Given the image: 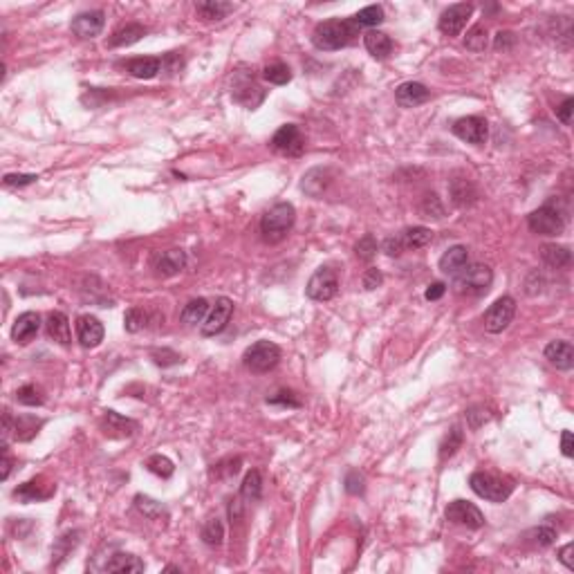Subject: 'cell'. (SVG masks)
Returning a JSON list of instances; mask_svg holds the SVG:
<instances>
[{"label": "cell", "instance_id": "cell-2", "mask_svg": "<svg viewBox=\"0 0 574 574\" xmlns=\"http://www.w3.org/2000/svg\"><path fill=\"white\" fill-rule=\"evenodd\" d=\"M296 220V211L290 202H279L274 205L270 211H265L261 220V234L265 243H281L283 238L292 232Z\"/></svg>", "mask_w": 574, "mask_h": 574}, {"label": "cell", "instance_id": "cell-58", "mask_svg": "<svg viewBox=\"0 0 574 574\" xmlns=\"http://www.w3.org/2000/svg\"><path fill=\"white\" fill-rule=\"evenodd\" d=\"M561 451L566 458H572L574 455V446H572V433L570 430H563L561 433Z\"/></svg>", "mask_w": 574, "mask_h": 574}, {"label": "cell", "instance_id": "cell-21", "mask_svg": "<svg viewBox=\"0 0 574 574\" xmlns=\"http://www.w3.org/2000/svg\"><path fill=\"white\" fill-rule=\"evenodd\" d=\"M45 330H47V337L54 339L56 343H61V346H70L72 343L70 321L63 312H50V317H47V323H45Z\"/></svg>", "mask_w": 574, "mask_h": 574}, {"label": "cell", "instance_id": "cell-19", "mask_svg": "<svg viewBox=\"0 0 574 574\" xmlns=\"http://www.w3.org/2000/svg\"><path fill=\"white\" fill-rule=\"evenodd\" d=\"M545 359L557 370H572L574 366V348L570 341H552L545 348Z\"/></svg>", "mask_w": 574, "mask_h": 574}, {"label": "cell", "instance_id": "cell-48", "mask_svg": "<svg viewBox=\"0 0 574 574\" xmlns=\"http://www.w3.org/2000/svg\"><path fill=\"white\" fill-rule=\"evenodd\" d=\"M532 537H534V541L541 545V548H548V545H552L554 539H557V530H552V528H548V525H543V528L532 532Z\"/></svg>", "mask_w": 574, "mask_h": 574}, {"label": "cell", "instance_id": "cell-36", "mask_svg": "<svg viewBox=\"0 0 574 574\" xmlns=\"http://www.w3.org/2000/svg\"><path fill=\"white\" fill-rule=\"evenodd\" d=\"M384 21V9L379 5H370V7H363L361 12H357L352 16V23H355L359 30L361 27H375Z\"/></svg>", "mask_w": 574, "mask_h": 574}, {"label": "cell", "instance_id": "cell-29", "mask_svg": "<svg viewBox=\"0 0 574 574\" xmlns=\"http://www.w3.org/2000/svg\"><path fill=\"white\" fill-rule=\"evenodd\" d=\"M451 200L453 202L458 205V207H469V205H473L476 202V198H478V193H476V189H473V184L469 180H464V177H455L453 182H451Z\"/></svg>", "mask_w": 574, "mask_h": 574}, {"label": "cell", "instance_id": "cell-52", "mask_svg": "<svg viewBox=\"0 0 574 574\" xmlns=\"http://www.w3.org/2000/svg\"><path fill=\"white\" fill-rule=\"evenodd\" d=\"M267 404H283V406H301V401L296 399L292 393H287V390H281V393H276L274 397L267 399Z\"/></svg>", "mask_w": 574, "mask_h": 574}, {"label": "cell", "instance_id": "cell-26", "mask_svg": "<svg viewBox=\"0 0 574 574\" xmlns=\"http://www.w3.org/2000/svg\"><path fill=\"white\" fill-rule=\"evenodd\" d=\"M209 310H211V305H209L207 299H193V301H189L184 305L180 319H182V323H186V325H202Z\"/></svg>", "mask_w": 574, "mask_h": 574}, {"label": "cell", "instance_id": "cell-14", "mask_svg": "<svg viewBox=\"0 0 574 574\" xmlns=\"http://www.w3.org/2000/svg\"><path fill=\"white\" fill-rule=\"evenodd\" d=\"M103 323L92 317V314H83L76 319V339L83 348H97L103 341Z\"/></svg>", "mask_w": 574, "mask_h": 574}, {"label": "cell", "instance_id": "cell-60", "mask_svg": "<svg viewBox=\"0 0 574 574\" xmlns=\"http://www.w3.org/2000/svg\"><path fill=\"white\" fill-rule=\"evenodd\" d=\"M5 449V458H3V480H7L9 478V473H12V458H9V453H7V446H3Z\"/></svg>", "mask_w": 574, "mask_h": 574}, {"label": "cell", "instance_id": "cell-1", "mask_svg": "<svg viewBox=\"0 0 574 574\" xmlns=\"http://www.w3.org/2000/svg\"><path fill=\"white\" fill-rule=\"evenodd\" d=\"M357 34L359 27L352 23V18H334V21H325L317 25V30L312 32V43L317 50L334 52L350 45Z\"/></svg>", "mask_w": 574, "mask_h": 574}, {"label": "cell", "instance_id": "cell-30", "mask_svg": "<svg viewBox=\"0 0 574 574\" xmlns=\"http://www.w3.org/2000/svg\"><path fill=\"white\" fill-rule=\"evenodd\" d=\"M541 258L550 267H554V270H563V267H568L572 263V252L561 245H545L541 250Z\"/></svg>", "mask_w": 574, "mask_h": 574}, {"label": "cell", "instance_id": "cell-40", "mask_svg": "<svg viewBox=\"0 0 574 574\" xmlns=\"http://www.w3.org/2000/svg\"><path fill=\"white\" fill-rule=\"evenodd\" d=\"M460 444H462V430H460V426H453L449 430V435L444 437L442 446H440V458H442V460L451 458L458 449H460Z\"/></svg>", "mask_w": 574, "mask_h": 574}, {"label": "cell", "instance_id": "cell-38", "mask_svg": "<svg viewBox=\"0 0 574 574\" xmlns=\"http://www.w3.org/2000/svg\"><path fill=\"white\" fill-rule=\"evenodd\" d=\"M223 539H225V525L220 519H209L202 528V541L207 545H211V548H218V545H223Z\"/></svg>", "mask_w": 574, "mask_h": 574}, {"label": "cell", "instance_id": "cell-50", "mask_svg": "<svg viewBox=\"0 0 574 574\" xmlns=\"http://www.w3.org/2000/svg\"><path fill=\"white\" fill-rule=\"evenodd\" d=\"M572 112H574V99L568 97V99H563V103L557 108V117L566 123V126H572Z\"/></svg>", "mask_w": 574, "mask_h": 574}, {"label": "cell", "instance_id": "cell-22", "mask_svg": "<svg viewBox=\"0 0 574 574\" xmlns=\"http://www.w3.org/2000/svg\"><path fill=\"white\" fill-rule=\"evenodd\" d=\"M469 265V250L464 245H455L451 250H446L440 258V270L449 276H455L460 274L464 267Z\"/></svg>", "mask_w": 574, "mask_h": 574}, {"label": "cell", "instance_id": "cell-57", "mask_svg": "<svg viewBox=\"0 0 574 574\" xmlns=\"http://www.w3.org/2000/svg\"><path fill=\"white\" fill-rule=\"evenodd\" d=\"M444 292H446V285L444 283H433V285L426 287L424 296H426V301H437V299H442Z\"/></svg>", "mask_w": 574, "mask_h": 574}, {"label": "cell", "instance_id": "cell-11", "mask_svg": "<svg viewBox=\"0 0 574 574\" xmlns=\"http://www.w3.org/2000/svg\"><path fill=\"white\" fill-rule=\"evenodd\" d=\"M471 14H473L471 3H458V5L446 7L442 16H440V32L446 36H458L464 30V25L469 18H471Z\"/></svg>", "mask_w": 574, "mask_h": 574}, {"label": "cell", "instance_id": "cell-33", "mask_svg": "<svg viewBox=\"0 0 574 574\" xmlns=\"http://www.w3.org/2000/svg\"><path fill=\"white\" fill-rule=\"evenodd\" d=\"M195 9L200 16L207 18V21H220V18H225L227 14L234 12V5L220 3V0H205V3H198Z\"/></svg>", "mask_w": 574, "mask_h": 574}, {"label": "cell", "instance_id": "cell-3", "mask_svg": "<svg viewBox=\"0 0 574 574\" xmlns=\"http://www.w3.org/2000/svg\"><path fill=\"white\" fill-rule=\"evenodd\" d=\"M494 281V272L489 265L476 263L467 265L460 274L453 276V290L462 296H480L487 294Z\"/></svg>", "mask_w": 574, "mask_h": 574}, {"label": "cell", "instance_id": "cell-5", "mask_svg": "<svg viewBox=\"0 0 574 574\" xmlns=\"http://www.w3.org/2000/svg\"><path fill=\"white\" fill-rule=\"evenodd\" d=\"M281 361V348L272 341H256L243 355V363L252 372H270L279 366Z\"/></svg>", "mask_w": 574, "mask_h": 574}, {"label": "cell", "instance_id": "cell-32", "mask_svg": "<svg viewBox=\"0 0 574 574\" xmlns=\"http://www.w3.org/2000/svg\"><path fill=\"white\" fill-rule=\"evenodd\" d=\"M430 241H433V232L426 227H410L401 234V243L406 250H422Z\"/></svg>", "mask_w": 574, "mask_h": 574}, {"label": "cell", "instance_id": "cell-10", "mask_svg": "<svg viewBox=\"0 0 574 574\" xmlns=\"http://www.w3.org/2000/svg\"><path fill=\"white\" fill-rule=\"evenodd\" d=\"M444 516H446V521H451L455 525H464V528H469V530H480L485 525L482 512L478 510L473 503H467V501L449 503Z\"/></svg>", "mask_w": 574, "mask_h": 574}, {"label": "cell", "instance_id": "cell-35", "mask_svg": "<svg viewBox=\"0 0 574 574\" xmlns=\"http://www.w3.org/2000/svg\"><path fill=\"white\" fill-rule=\"evenodd\" d=\"M263 494V478L258 471H250L241 485V496L247 503H256Z\"/></svg>", "mask_w": 574, "mask_h": 574}, {"label": "cell", "instance_id": "cell-24", "mask_svg": "<svg viewBox=\"0 0 574 574\" xmlns=\"http://www.w3.org/2000/svg\"><path fill=\"white\" fill-rule=\"evenodd\" d=\"M52 494H54V485H43L41 478H36V480H30V482L21 485V487H18V489L14 492L16 498H21V501H25V503L45 501V498H50Z\"/></svg>", "mask_w": 574, "mask_h": 574}, {"label": "cell", "instance_id": "cell-7", "mask_svg": "<svg viewBox=\"0 0 574 574\" xmlns=\"http://www.w3.org/2000/svg\"><path fill=\"white\" fill-rule=\"evenodd\" d=\"M514 317H516V301L512 296H501V299L485 312V330L492 334H501L510 328Z\"/></svg>", "mask_w": 574, "mask_h": 574}, {"label": "cell", "instance_id": "cell-4", "mask_svg": "<svg viewBox=\"0 0 574 574\" xmlns=\"http://www.w3.org/2000/svg\"><path fill=\"white\" fill-rule=\"evenodd\" d=\"M469 485H471V489L480 496V498L492 501V503H505L514 492V482L510 480V478L496 476V473H489V471L471 473Z\"/></svg>", "mask_w": 574, "mask_h": 574}, {"label": "cell", "instance_id": "cell-25", "mask_svg": "<svg viewBox=\"0 0 574 574\" xmlns=\"http://www.w3.org/2000/svg\"><path fill=\"white\" fill-rule=\"evenodd\" d=\"M126 70L135 76V79H155L162 72V61L155 56H139V59H130Z\"/></svg>", "mask_w": 574, "mask_h": 574}, {"label": "cell", "instance_id": "cell-12", "mask_svg": "<svg viewBox=\"0 0 574 574\" xmlns=\"http://www.w3.org/2000/svg\"><path fill=\"white\" fill-rule=\"evenodd\" d=\"M451 130L455 137H460L467 144H476V146H480L489 137V123L482 117H462L453 123Z\"/></svg>", "mask_w": 574, "mask_h": 574}, {"label": "cell", "instance_id": "cell-27", "mask_svg": "<svg viewBox=\"0 0 574 574\" xmlns=\"http://www.w3.org/2000/svg\"><path fill=\"white\" fill-rule=\"evenodd\" d=\"M141 36H146V27L139 25V23H128V25L119 27V30L112 34V38H110V47H126V45H132V43H137Z\"/></svg>", "mask_w": 574, "mask_h": 574}, {"label": "cell", "instance_id": "cell-53", "mask_svg": "<svg viewBox=\"0 0 574 574\" xmlns=\"http://www.w3.org/2000/svg\"><path fill=\"white\" fill-rule=\"evenodd\" d=\"M34 180H38L36 175H23V173H9L5 175V186H25V184H32Z\"/></svg>", "mask_w": 574, "mask_h": 574}, {"label": "cell", "instance_id": "cell-39", "mask_svg": "<svg viewBox=\"0 0 574 574\" xmlns=\"http://www.w3.org/2000/svg\"><path fill=\"white\" fill-rule=\"evenodd\" d=\"M263 76H265V81H270L274 85H285V83L292 81V72H290V68H287L285 63L267 65V68L263 70Z\"/></svg>", "mask_w": 574, "mask_h": 574}, {"label": "cell", "instance_id": "cell-16", "mask_svg": "<svg viewBox=\"0 0 574 574\" xmlns=\"http://www.w3.org/2000/svg\"><path fill=\"white\" fill-rule=\"evenodd\" d=\"M395 99L401 108H417L430 99V90L417 81H406L395 90Z\"/></svg>", "mask_w": 574, "mask_h": 574}, {"label": "cell", "instance_id": "cell-15", "mask_svg": "<svg viewBox=\"0 0 574 574\" xmlns=\"http://www.w3.org/2000/svg\"><path fill=\"white\" fill-rule=\"evenodd\" d=\"M103 25H106V14H103L101 9H94V12L79 14L72 21L70 27L79 38H94V36L101 34Z\"/></svg>", "mask_w": 574, "mask_h": 574}, {"label": "cell", "instance_id": "cell-49", "mask_svg": "<svg viewBox=\"0 0 574 574\" xmlns=\"http://www.w3.org/2000/svg\"><path fill=\"white\" fill-rule=\"evenodd\" d=\"M346 492L348 494H363V476L359 471H350L346 476Z\"/></svg>", "mask_w": 574, "mask_h": 574}, {"label": "cell", "instance_id": "cell-8", "mask_svg": "<svg viewBox=\"0 0 574 574\" xmlns=\"http://www.w3.org/2000/svg\"><path fill=\"white\" fill-rule=\"evenodd\" d=\"M528 225L539 236H559L563 232V216L557 207L545 205L528 216Z\"/></svg>", "mask_w": 574, "mask_h": 574}, {"label": "cell", "instance_id": "cell-51", "mask_svg": "<svg viewBox=\"0 0 574 574\" xmlns=\"http://www.w3.org/2000/svg\"><path fill=\"white\" fill-rule=\"evenodd\" d=\"M381 283H384V276H381L379 270H375V267L366 270V274H363V287H366V290H375V287H379Z\"/></svg>", "mask_w": 574, "mask_h": 574}, {"label": "cell", "instance_id": "cell-9", "mask_svg": "<svg viewBox=\"0 0 574 574\" xmlns=\"http://www.w3.org/2000/svg\"><path fill=\"white\" fill-rule=\"evenodd\" d=\"M232 314H234L232 299H227V296H220V299H216V303L211 305V310H209L205 323L200 325V332H202L205 337H216V334H220V332L227 328V323H229V319H232Z\"/></svg>", "mask_w": 574, "mask_h": 574}, {"label": "cell", "instance_id": "cell-56", "mask_svg": "<svg viewBox=\"0 0 574 574\" xmlns=\"http://www.w3.org/2000/svg\"><path fill=\"white\" fill-rule=\"evenodd\" d=\"M514 45V34L512 32H498L496 34V43H494V47L496 50H510V47Z\"/></svg>", "mask_w": 574, "mask_h": 574}, {"label": "cell", "instance_id": "cell-18", "mask_svg": "<svg viewBox=\"0 0 574 574\" xmlns=\"http://www.w3.org/2000/svg\"><path fill=\"white\" fill-rule=\"evenodd\" d=\"M101 430L108 437H128L137 430V422L114 413V410H106V415L101 419Z\"/></svg>", "mask_w": 574, "mask_h": 574}, {"label": "cell", "instance_id": "cell-55", "mask_svg": "<svg viewBox=\"0 0 574 574\" xmlns=\"http://www.w3.org/2000/svg\"><path fill=\"white\" fill-rule=\"evenodd\" d=\"M572 554H574V545H572V543L563 545L561 552H559V561H561L568 570H574V557H572Z\"/></svg>", "mask_w": 574, "mask_h": 574}, {"label": "cell", "instance_id": "cell-6", "mask_svg": "<svg viewBox=\"0 0 574 574\" xmlns=\"http://www.w3.org/2000/svg\"><path fill=\"white\" fill-rule=\"evenodd\" d=\"M337 292H339V279H337V274H334V270H330V267H321V270L314 272L312 279L308 281V287H305L308 299L319 301V303L334 299Z\"/></svg>", "mask_w": 574, "mask_h": 574}, {"label": "cell", "instance_id": "cell-41", "mask_svg": "<svg viewBox=\"0 0 574 574\" xmlns=\"http://www.w3.org/2000/svg\"><path fill=\"white\" fill-rule=\"evenodd\" d=\"M146 469H148L150 473L159 476V478H171V476H173V471H175L173 462H171L166 455H150L148 462H146Z\"/></svg>", "mask_w": 574, "mask_h": 574}, {"label": "cell", "instance_id": "cell-54", "mask_svg": "<svg viewBox=\"0 0 574 574\" xmlns=\"http://www.w3.org/2000/svg\"><path fill=\"white\" fill-rule=\"evenodd\" d=\"M381 250H384L388 256H399L401 252L406 250V247H404V243H401V236H390Z\"/></svg>", "mask_w": 574, "mask_h": 574}, {"label": "cell", "instance_id": "cell-37", "mask_svg": "<svg viewBox=\"0 0 574 574\" xmlns=\"http://www.w3.org/2000/svg\"><path fill=\"white\" fill-rule=\"evenodd\" d=\"M487 43H489V34H487L485 25H473L464 36L467 50H471V52H485Z\"/></svg>", "mask_w": 574, "mask_h": 574}, {"label": "cell", "instance_id": "cell-13", "mask_svg": "<svg viewBox=\"0 0 574 574\" xmlns=\"http://www.w3.org/2000/svg\"><path fill=\"white\" fill-rule=\"evenodd\" d=\"M272 146L279 153H283V155L296 157L305 150V137L301 135L299 126L287 123V126H281L276 130V135L272 137Z\"/></svg>", "mask_w": 574, "mask_h": 574}, {"label": "cell", "instance_id": "cell-42", "mask_svg": "<svg viewBox=\"0 0 574 574\" xmlns=\"http://www.w3.org/2000/svg\"><path fill=\"white\" fill-rule=\"evenodd\" d=\"M16 401L18 404H23V406H41L45 397L41 393V388H36V386H23V388H18L16 390Z\"/></svg>", "mask_w": 574, "mask_h": 574}, {"label": "cell", "instance_id": "cell-43", "mask_svg": "<svg viewBox=\"0 0 574 574\" xmlns=\"http://www.w3.org/2000/svg\"><path fill=\"white\" fill-rule=\"evenodd\" d=\"M355 254H357L359 261L370 263L372 258L377 256V241H375V238H372L370 234H366V236H363L361 241L355 245Z\"/></svg>", "mask_w": 574, "mask_h": 574}, {"label": "cell", "instance_id": "cell-31", "mask_svg": "<svg viewBox=\"0 0 574 574\" xmlns=\"http://www.w3.org/2000/svg\"><path fill=\"white\" fill-rule=\"evenodd\" d=\"M41 426H43V419H38L34 415H21L14 419V437L18 442H30Z\"/></svg>", "mask_w": 574, "mask_h": 574}, {"label": "cell", "instance_id": "cell-23", "mask_svg": "<svg viewBox=\"0 0 574 574\" xmlns=\"http://www.w3.org/2000/svg\"><path fill=\"white\" fill-rule=\"evenodd\" d=\"M363 45H366V50L379 61L388 59L390 52H393V41H390V36L384 32H377V30H370L366 36H363Z\"/></svg>", "mask_w": 574, "mask_h": 574}, {"label": "cell", "instance_id": "cell-44", "mask_svg": "<svg viewBox=\"0 0 574 574\" xmlns=\"http://www.w3.org/2000/svg\"><path fill=\"white\" fill-rule=\"evenodd\" d=\"M146 321H148V314L141 308H130L126 312V317H123V328L128 332H139L146 325Z\"/></svg>", "mask_w": 574, "mask_h": 574}, {"label": "cell", "instance_id": "cell-34", "mask_svg": "<svg viewBox=\"0 0 574 574\" xmlns=\"http://www.w3.org/2000/svg\"><path fill=\"white\" fill-rule=\"evenodd\" d=\"M135 505H137V510L146 516V519H150V521H162V519H166L168 516V512H166V507L162 505V503H157V501H153V498H148V496H135Z\"/></svg>", "mask_w": 574, "mask_h": 574}, {"label": "cell", "instance_id": "cell-46", "mask_svg": "<svg viewBox=\"0 0 574 574\" xmlns=\"http://www.w3.org/2000/svg\"><path fill=\"white\" fill-rule=\"evenodd\" d=\"M422 214H424L426 218H442V216H444V209H442V205H440L437 195H426V198H424Z\"/></svg>", "mask_w": 574, "mask_h": 574}, {"label": "cell", "instance_id": "cell-28", "mask_svg": "<svg viewBox=\"0 0 574 574\" xmlns=\"http://www.w3.org/2000/svg\"><path fill=\"white\" fill-rule=\"evenodd\" d=\"M144 561H139L132 554H114V557L106 563L108 572H117V574H135V572H144Z\"/></svg>", "mask_w": 574, "mask_h": 574}, {"label": "cell", "instance_id": "cell-17", "mask_svg": "<svg viewBox=\"0 0 574 574\" xmlns=\"http://www.w3.org/2000/svg\"><path fill=\"white\" fill-rule=\"evenodd\" d=\"M38 330H41V317H38V312H25L14 321L12 339L16 343H21V346H27L38 334Z\"/></svg>", "mask_w": 574, "mask_h": 574}, {"label": "cell", "instance_id": "cell-45", "mask_svg": "<svg viewBox=\"0 0 574 574\" xmlns=\"http://www.w3.org/2000/svg\"><path fill=\"white\" fill-rule=\"evenodd\" d=\"M150 357H153V361H155L157 366H162V368H166V366H175V363H180V361H182V357L177 355L175 350H171V348L153 350V352H150Z\"/></svg>", "mask_w": 574, "mask_h": 574}, {"label": "cell", "instance_id": "cell-47", "mask_svg": "<svg viewBox=\"0 0 574 574\" xmlns=\"http://www.w3.org/2000/svg\"><path fill=\"white\" fill-rule=\"evenodd\" d=\"M162 61V70L164 72H171V74H177L182 68H184V61H182V56L177 52H168Z\"/></svg>", "mask_w": 574, "mask_h": 574}, {"label": "cell", "instance_id": "cell-59", "mask_svg": "<svg viewBox=\"0 0 574 574\" xmlns=\"http://www.w3.org/2000/svg\"><path fill=\"white\" fill-rule=\"evenodd\" d=\"M3 433H5V437L9 433H14V419H12V413H9V410L3 413Z\"/></svg>", "mask_w": 574, "mask_h": 574}, {"label": "cell", "instance_id": "cell-20", "mask_svg": "<svg viewBox=\"0 0 574 574\" xmlns=\"http://www.w3.org/2000/svg\"><path fill=\"white\" fill-rule=\"evenodd\" d=\"M184 267H186V254L182 250H168L155 261V272L157 276H164V279L177 276Z\"/></svg>", "mask_w": 574, "mask_h": 574}]
</instances>
